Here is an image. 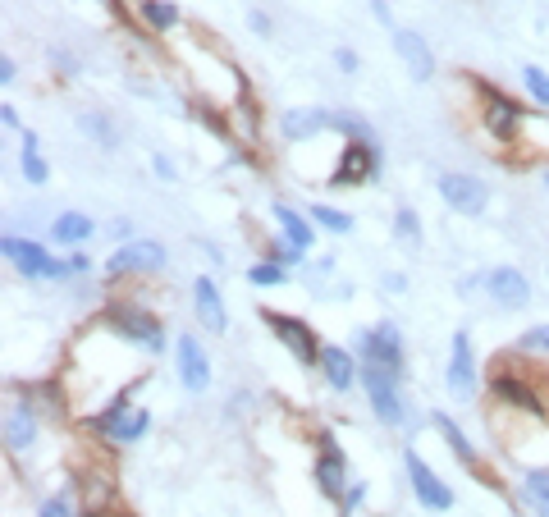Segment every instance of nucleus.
Instances as JSON below:
<instances>
[{"mask_svg":"<svg viewBox=\"0 0 549 517\" xmlns=\"http://www.w3.org/2000/svg\"><path fill=\"white\" fill-rule=\"evenodd\" d=\"M165 248L161 243H151V238H129V243H119L106 261V275L119 280V275H151V270H165Z\"/></svg>","mask_w":549,"mask_h":517,"instance_id":"3","label":"nucleus"},{"mask_svg":"<svg viewBox=\"0 0 549 517\" xmlns=\"http://www.w3.org/2000/svg\"><path fill=\"white\" fill-rule=\"evenodd\" d=\"M330 110H307V106H298V110H284L280 115V133L289 142H312L316 133H325L330 129Z\"/></svg>","mask_w":549,"mask_h":517,"instance_id":"17","label":"nucleus"},{"mask_svg":"<svg viewBox=\"0 0 549 517\" xmlns=\"http://www.w3.org/2000/svg\"><path fill=\"white\" fill-rule=\"evenodd\" d=\"M435 431H440L444 440H449V449L458 453V458H463L467 467H476V449H472V440H467V435L458 431V426H453V417H444V412H440V417H435Z\"/></svg>","mask_w":549,"mask_h":517,"instance_id":"27","label":"nucleus"},{"mask_svg":"<svg viewBox=\"0 0 549 517\" xmlns=\"http://www.w3.org/2000/svg\"><path fill=\"white\" fill-rule=\"evenodd\" d=\"M0 83H5V87H10V83H19V65H14L10 55L0 60Z\"/></svg>","mask_w":549,"mask_h":517,"instance_id":"37","label":"nucleus"},{"mask_svg":"<svg viewBox=\"0 0 549 517\" xmlns=\"http://www.w3.org/2000/svg\"><path fill=\"white\" fill-rule=\"evenodd\" d=\"M362 385L371 394V408L385 426H403L408 421V408H403V394H399V376L385 367H362Z\"/></svg>","mask_w":549,"mask_h":517,"instance_id":"4","label":"nucleus"},{"mask_svg":"<svg viewBox=\"0 0 549 517\" xmlns=\"http://www.w3.org/2000/svg\"><path fill=\"white\" fill-rule=\"evenodd\" d=\"M485 293H490L499 307L517 312V307H527V302H531V280L522 275V270H513V266H499V270L485 275Z\"/></svg>","mask_w":549,"mask_h":517,"instance_id":"13","label":"nucleus"},{"mask_svg":"<svg viewBox=\"0 0 549 517\" xmlns=\"http://www.w3.org/2000/svg\"><path fill=\"white\" fill-rule=\"evenodd\" d=\"M147 426H151V412L147 408H129L106 435H110V444H138L142 435H147Z\"/></svg>","mask_w":549,"mask_h":517,"instance_id":"23","label":"nucleus"},{"mask_svg":"<svg viewBox=\"0 0 549 517\" xmlns=\"http://www.w3.org/2000/svg\"><path fill=\"white\" fill-rule=\"evenodd\" d=\"M449 394L453 399H472L476 394V357L467 330H458L449 344Z\"/></svg>","mask_w":549,"mask_h":517,"instance_id":"11","label":"nucleus"},{"mask_svg":"<svg viewBox=\"0 0 549 517\" xmlns=\"http://www.w3.org/2000/svg\"><path fill=\"white\" fill-rule=\"evenodd\" d=\"M321 376H325V385L330 389H339V394H348L353 389V380H357V357L348 353V348H339V344H325L321 348Z\"/></svg>","mask_w":549,"mask_h":517,"instance_id":"16","label":"nucleus"},{"mask_svg":"<svg viewBox=\"0 0 549 517\" xmlns=\"http://www.w3.org/2000/svg\"><path fill=\"white\" fill-rule=\"evenodd\" d=\"M193 307H197V316H202V330H211V334H225V330H229L225 298H220L216 280L197 275V284H193Z\"/></svg>","mask_w":549,"mask_h":517,"instance_id":"15","label":"nucleus"},{"mask_svg":"<svg viewBox=\"0 0 549 517\" xmlns=\"http://www.w3.org/2000/svg\"><path fill=\"white\" fill-rule=\"evenodd\" d=\"M334 65L344 69V74H353V69H357V51H348V46H339V51H334Z\"/></svg>","mask_w":549,"mask_h":517,"instance_id":"36","label":"nucleus"},{"mask_svg":"<svg viewBox=\"0 0 549 517\" xmlns=\"http://www.w3.org/2000/svg\"><path fill=\"white\" fill-rule=\"evenodd\" d=\"M78 129L92 133V138H97L106 151H115V147H119V133H115V124H110L106 115H92V110H87V115H78Z\"/></svg>","mask_w":549,"mask_h":517,"instance_id":"28","label":"nucleus"},{"mask_svg":"<svg viewBox=\"0 0 549 517\" xmlns=\"http://www.w3.org/2000/svg\"><path fill=\"white\" fill-rule=\"evenodd\" d=\"M312 220H316V225H325L330 234H348V229H353V216L334 211V206H312Z\"/></svg>","mask_w":549,"mask_h":517,"instance_id":"30","label":"nucleus"},{"mask_svg":"<svg viewBox=\"0 0 549 517\" xmlns=\"http://www.w3.org/2000/svg\"><path fill=\"white\" fill-rule=\"evenodd\" d=\"M5 444H10V453H23L37 444V412L23 399L5 408Z\"/></svg>","mask_w":549,"mask_h":517,"instance_id":"18","label":"nucleus"},{"mask_svg":"<svg viewBox=\"0 0 549 517\" xmlns=\"http://www.w3.org/2000/svg\"><path fill=\"white\" fill-rule=\"evenodd\" d=\"M101 517H124V513H101Z\"/></svg>","mask_w":549,"mask_h":517,"instance_id":"42","label":"nucleus"},{"mask_svg":"<svg viewBox=\"0 0 549 517\" xmlns=\"http://www.w3.org/2000/svg\"><path fill=\"white\" fill-rule=\"evenodd\" d=\"M261 321L275 330V339H280V344L298 357L302 367L321 362V344H316V334H312V325H307V321H298V316H289V312H270V307L261 312Z\"/></svg>","mask_w":549,"mask_h":517,"instance_id":"5","label":"nucleus"},{"mask_svg":"<svg viewBox=\"0 0 549 517\" xmlns=\"http://www.w3.org/2000/svg\"><path fill=\"white\" fill-rule=\"evenodd\" d=\"M106 321L115 325V330L124 334L129 344L147 348V353H161V348H165V325L156 321V316H151L142 302H124V298L110 302V307H106Z\"/></svg>","mask_w":549,"mask_h":517,"instance_id":"1","label":"nucleus"},{"mask_svg":"<svg viewBox=\"0 0 549 517\" xmlns=\"http://www.w3.org/2000/svg\"><path fill=\"white\" fill-rule=\"evenodd\" d=\"M312 481H316V490H321L325 499H344L348 495V463H344V453H339V444H334L330 435H321V453H316Z\"/></svg>","mask_w":549,"mask_h":517,"instance_id":"9","label":"nucleus"},{"mask_svg":"<svg viewBox=\"0 0 549 517\" xmlns=\"http://www.w3.org/2000/svg\"><path fill=\"white\" fill-rule=\"evenodd\" d=\"M485 124H490V133H495V138H513L517 124H522V110H517L504 92L485 87Z\"/></svg>","mask_w":549,"mask_h":517,"instance_id":"19","label":"nucleus"},{"mask_svg":"<svg viewBox=\"0 0 549 517\" xmlns=\"http://www.w3.org/2000/svg\"><path fill=\"white\" fill-rule=\"evenodd\" d=\"M394 234L408 238V243H417V238H421V225H417V211H412V206H399V216H394Z\"/></svg>","mask_w":549,"mask_h":517,"instance_id":"32","label":"nucleus"},{"mask_svg":"<svg viewBox=\"0 0 549 517\" xmlns=\"http://www.w3.org/2000/svg\"><path fill=\"white\" fill-rule=\"evenodd\" d=\"M371 174H376V147H371V138H348V147L339 151V170H334L330 184L353 188V184H366Z\"/></svg>","mask_w":549,"mask_h":517,"instance_id":"10","label":"nucleus"},{"mask_svg":"<svg viewBox=\"0 0 549 517\" xmlns=\"http://www.w3.org/2000/svg\"><path fill=\"white\" fill-rule=\"evenodd\" d=\"M69 261V275H83V270H92V261L83 257V252H74V257H65Z\"/></svg>","mask_w":549,"mask_h":517,"instance_id":"38","label":"nucleus"},{"mask_svg":"<svg viewBox=\"0 0 549 517\" xmlns=\"http://www.w3.org/2000/svg\"><path fill=\"white\" fill-rule=\"evenodd\" d=\"M0 252H5V261H10L19 275H28V280H65L69 275V261H55L42 243H33V238H14L10 234L5 243H0Z\"/></svg>","mask_w":549,"mask_h":517,"instance_id":"2","label":"nucleus"},{"mask_svg":"<svg viewBox=\"0 0 549 517\" xmlns=\"http://www.w3.org/2000/svg\"><path fill=\"white\" fill-rule=\"evenodd\" d=\"M545 188H549V170H545Z\"/></svg>","mask_w":549,"mask_h":517,"instance_id":"43","label":"nucleus"},{"mask_svg":"<svg viewBox=\"0 0 549 517\" xmlns=\"http://www.w3.org/2000/svg\"><path fill=\"white\" fill-rule=\"evenodd\" d=\"M403 467H408V481H412V495L421 499V508H431V513H449L453 508V490L435 476V467L421 458L417 449L403 453Z\"/></svg>","mask_w":549,"mask_h":517,"instance_id":"6","label":"nucleus"},{"mask_svg":"<svg viewBox=\"0 0 549 517\" xmlns=\"http://www.w3.org/2000/svg\"><path fill=\"white\" fill-rule=\"evenodd\" d=\"M357 353H362L366 367H385V371H394V376L403 371V339L389 321L357 334Z\"/></svg>","mask_w":549,"mask_h":517,"instance_id":"7","label":"nucleus"},{"mask_svg":"<svg viewBox=\"0 0 549 517\" xmlns=\"http://www.w3.org/2000/svg\"><path fill=\"white\" fill-rule=\"evenodd\" d=\"M270 261H280V266H298L302 252H298V248H289V243H280V248L270 252Z\"/></svg>","mask_w":549,"mask_h":517,"instance_id":"35","label":"nucleus"},{"mask_svg":"<svg viewBox=\"0 0 549 517\" xmlns=\"http://www.w3.org/2000/svg\"><path fill=\"white\" fill-rule=\"evenodd\" d=\"M522 83H527V92L540 101V106H549V74H545V69L527 65V69H522Z\"/></svg>","mask_w":549,"mask_h":517,"instance_id":"31","label":"nucleus"},{"mask_svg":"<svg viewBox=\"0 0 549 517\" xmlns=\"http://www.w3.org/2000/svg\"><path fill=\"white\" fill-rule=\"evenodd\" d=\"M0 119H5V129H19V110L14 106H0Z\"/></svg>","mask_w":549,"mask_h":517,"instance_id":"40","label":"nucleus"},{"mask_svg":"<svg viewBox=\"0 0 549 517\" xmlns=\"http://www.w3.org/2000/svg\"><path fill=\"white\" fill-rule=\"evenodd\" d=\"M371 14H376L380 23H389V0H371Z\"/></svg>","mask_w":549,"mask_h":517,"instance_id":"41","label":"nucleus"},{"mask_svg":"<svg viewBox=\"0 0 549 517\" xmlns=\"http://www.w3.org/2000/svg\"><path fill=\"white\" fill-rule=\"evenodd\" d=\"M37 517H74V508H69L65 495H55V499H46L42 513H37Z\"/></svg>","mask_w":549,"mask_h":517,"instance_id":"34","label":"nucleus"},{"mask_svg":"<svg viewBox=\"0 0 549 517\" xmlns=\"http://www.w3.org/2000/svg\"><path fill=\"white\" fill-rule=\"evenodd\" d=\"M138 14L156 33H170L174 23H179V5H174V0H138Z\"/></svg>","mask_w":549,"mask_h":517,"instance_id":"24","label":"nucleus"},{"mask_svg":"<svg viewBox=\"0 0 549 517\" xmlns=\"http://www.w3.org/2000/svg\"><path fill=\"white\" fill-rule=\"evenodd\" d=\"M174 353H179V380H183V389L202 394V389L211 385V357H206V348L197 344V334H179Z\"/></svg>","mask_w":549,"mask_h":517,"instance_id":"12","label":"nucleus"},{"mask_svg":"<svg viewBox=\"0 0 549 517\" xmlns=\"http://www.w3.org/2000/svg\"><path fill=\"white\" fill-rule=\"evenodd\" d=\"M522 353H549V325H536V330L522 334Z\"/></svg>","mask_w":549,"mask_h":517,"instance_id":"33","label":"nucleus"},{"mask_svg":"<svg viewBox=\"0 0 549 517\" xmlns=\"http://www.w3.org/2000/svg\"><path fill=\"white\" fill-rule=\"evenodd\" d=\"M92 234H97V225H92V216H83V211H60L51 225V238L65 243V248H78V243H87Z\"/></svg>","mask_w":549,"mask_h":517,"instance_id":"22","label":"nucleus"},{"mask_svg":"<svg viewBox=\"0 0 549 517\" xmlns=\"http://www.w3.org/2000/svg\"><path fill=\"white\" fill-rule=\"evenodd\" d=\"M83 508H87V517H101V513H110V499H115V481H110V472L106 467H92V472H83Z\"/></svg>","mask_w":549,"mask_h":517,"instance_id":"20","label":"nucleus"},{"mask_svg":"<svg viewBox=\"0 0 549 517\" xmlns=\"http://www.w3.org/2000/svg\"><path fill=\"white\" fill-rule=\"evenodd\" d=\"M522 499L531 504L536 517H549V472H527L522 476Z\"/></svg>","mask_w":549,"mask_h":517,"instance_id":"25","label":"nucleus"},{"mask_svg":"<svg viewBox=\"0 0 549 517\" xmlns=\"http://www.w3.org/2000/svg\"><path fill=\"white\" fill-rule=\"evenodd\" d=\"M275 225H280L284 243H289V248H298V252H307L316 243V229L307 225V220H302L293 206H284V202H275Z\"/></svg>","mask_w":549,"mask_h":517,"instance_id":"21","label":"nucleus"},{"mask_svg":"<svg viewBox=\"0 0 549 517\" xmlns=\"http://www.w3.org/2000/svg\"><path fill=\"white\" fill-rule=\"evenodd\" d=\"M248 280L257 284V289H270V284H284V280H289V270H284L280 261H261V266L248 270Z\"/></svg>","mask_w":549,"mask_h":517,"instance_id":"29","label":"nucleus"},{"mask_svg":"<svg viewBox=\"0 0 549 517\" xmlns=\"http://www.w3.org/2000/svg\"><path fill=\"white\" fill-rule=\"evenodd\" d=\"M440 197L458 216H481L485 206H490V188H485L476 174H453V170L440 174Z\"/></svg>","mask_w":549,"mask_h":517,"instance_id":"8","label":"nucleus"},{"mask_svg":"<svg viewBox=\"0 0 549 517\" xmlns=\"http://www.w3.org/2000/svg\"><path fill=\"white\" fill-rule=\"evenodd\" d=\"M394 51H399V60L408 65V74L417 78V83L435 78V55H431V46H426V37L421 33H412V28H394Z\"/></svg>","mask_w":549,"mask_h":517,"instance_id":"14","label":"nucleus"},{"mask_svg":"<svg viewBox=\"0 0 549 517\" xmlns=\"http://www.w3.org/2000/svg\"><path fill=\"white\" fill-rule=\"evenodd\" d=\"M151 170L161 174V179H174V165H170V161H165V156H156V161H151Z\"/></svg>","mask_w":549,"mask_h":517,"instance_id":"39","label":"nucleus"},{"mask_svg":"<svg viewBox=\"0 0 549 517\" xmlns=\"http://www.w3.org/2000/svg\"><path fill=\"white\" fill-rule=\"evenodd\" d=\"M19 165H23V179L28 184H46V161H42V147H37L33 133H23V151H19Z\"/></svg>","mask_w":549,"mask_h":517,"instance_id":"26","label":"nucleus"}]
</instances>
